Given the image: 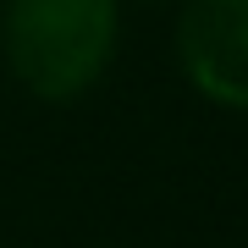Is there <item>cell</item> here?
Masks as SVG:
<instances>
[{
	"mask_svg": "<svg viewBox=\"0 0 248 248\" xmlns=\"http://www.w3.org/2000/svg\"><path fill=\"white\" fill-rule=\"evenodd\" d=\"M122 50V0H6L0 55L39 105H78Z\"/></svg>",
	"mask_w": 248,
	"mask_h": 248,
	"instance_id": "6da1fadb",
	"label": "cell"
},
{
	"mask_svg": "<svg viewBox=\"0 0 248 248\" xmlns=\"http://www.w3.org/2000/svg\"><path fill=\"white\" fill-rule=\"evenodd\" d=\"M171 50L199 99L248 110V0H177Z\"/></svg>",
	"mask_w": 248,
	"mask_h": 248,
	"instance_id": "7a4b0ae2",
	"label": "cell"
},
{
	"mask_svg": "<svg viewBox=\"0 0 248 248\" xmlns=\"http://www.w3.org/2000/svg\"><path fill=\"white\" fill-rule=\"evenodd\" d=\"M122 6H177V0H122Z\"/></svg>",
	"mask_w": 248,
	"mask_h": 248,
	"instance_id": "3957f363",
	"label": "cell"
}]
</instances>
